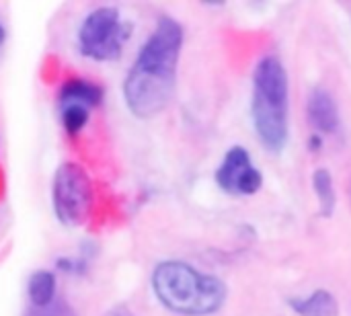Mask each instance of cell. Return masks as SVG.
<instances>
[{
  "mask_svg": "<svg viewBox=\"0 0 351 316\" xmlns=\"http://www.w3.org/2000/svg\"><path fill=\"white\" fill-rule=\"evenodd\" d=\"M181 47L183 27L171 16H160L123 82L128 109L136 117L150 119L171 103Z\"/></svg>",
  "mask_w": 351,
  "mask_h": 316,
  "instance_id": "cell-1",
  "label": "cell"
},
{
  "mask_svg": "<svg viewBox=\"0 0 351 316\" xmlns=\"http://www.w3.org/2000/svg\"><path fill=\"white\" fill-rule=\"evenodd\" d=\"M152 290L158 302L181 316H210L226 302V284L197 271L183 261L158 263L152 271Z\"/></svg>",
  "mask_w": 351,
  "mask_h": 316,
  "instance_id": "cell-2",
  "label": "cell"
},
{
  "mask_svg": "<svg viewBox=\"0 0 351 316\" xmlns=\"http://www.w3.org/2000/svg\"><path fill=\"white\" fill-rule=\"evenodd\" d=\"M251 115L265 150L280 154L288 144V74L276 56L261 58L253 70Z\"/></svg>",
  "mask_w": 351,
  "mask_h": 316,
  "instance_id": "cell-3",
  "label": "cell"
},
{
  "mask_svg": "<svg viewBox=\"0 0 351 316\" xmlns=\"http://www.w3.org/2000/svg\"><path fill=\"white\" fill-rule=\"evenodd\" d=\"M53 212L64 226H80L93 210V183L76 162L58 167L51 187Z\"/></svg>",
  "mask_w": 351,
  "mask_h": 316,
  "instance_id": "cell-4",
  "label": "cell"
},
{
  "mask_svg": "<svg viewBox=\"0 0 351 316\" xmlns=\"http://www.w3.org/2000/svg\"><path fill=\"white\" fill-rule=\"evenodd\" d=\"M128 33H130V25L121 21L117 8L111 6L97 8L80 25L78 31L80 53L97 62L115 60L123 49Z\"/></svg>",
  "mask_w": 351,
  "mask_h": 316,
  "instance_id": "cell-5",
  "label": "cell"
},
{
  "mask_svg": "<svg viewBox=\"0 0 351 316\" xmlns=\"http://www.w3.org/2000/svg\"><path fill=\"white\" fill-rule=\"evenodd\" d=\"M216 183L230 195H255L263 187V175L243 146H232L216 171Z\"/></svg>",
  "mask_w": 351,
  "mask_h": 316,
  "instance_id": "cell-6",
  "label": "cell"
},
{
  "mask_svg": "<svg viewBox=\"0 0 351 316\" xmlns=\"http://www.w3.org/2000/svg\"><path fill=\"white\" fill-rule=\"evenodd\" d=\"M306 117L317 136H333L339 132L341 117H339V107L333 99V95L325 86L313 88L306 101Z\"/></svg>",
  "mask_w": 351,
  "mask_h": 316,
  "instance_id": "cell-7",
  "label": "cell"
},
{
  "mask_svg": "<svg viewBox=\"0 0 351 316\" xmlns=\"http://www.w3.org/2000/svg\"><path fill=\"white\" fill-rule=\"evenodd\" d=\"M101 101H103V88L82 78L66 80L60 88V105H82L90 109L101 105Z\"/></svg>",
  "mask_w": 351,
  "mask_h": 316,
  "instance_id": "cell-8",
  "label": "cell"
},
{
  "mask_svg": "<svg viewBox=\"0 0 351 316\" xmlns=\"http://www.w3.org/2000/svg\"><path fill=\"white\" fill-rule=\"evenodd\" d=\"M288 304L298 316H339V302L327 290H315L306 298H290Z\"/></svg>",
  "mask_w": 351,
  "mask_h": 316,
  "instance_id": "cell-9",
  "label": "cell"
},
{
  "mask_svg": "<svg viewBox=\"0 0 351 316\" xmlns=\"http://www.w3.org/2000/svg\"><path fill=\"white\" fill-rule=\"evenodd\" d=\"M29 300L33 308H45L56 302V276L51 271L39 269L29 278Z\"/></svg>",
  "mask_w": 351,
  "mask_h": 316,
  "instance_id": "cell-10",
  "label": "cell"
},
{
  "mask_svg": "<svg viewBox=\"0 0 351 316\" xmlns=\"http://www.w3.org/2000/svg\"><path fill=\"white\" fill-rule=\"evenodd\" d=\"M313 189L319 202V212L323 218H331L337 208V193L333 185V177L327 169H317L313 173Z\"/></svg>",
  "mask_w": 351,
  "mask_h": 316,
  "instance_id": "cell-11",
  "label": "cell"
},
{
  "mask_svg": "<svg viewBox=\"0 0 351 316\" xmlns=\"http://www.w3.org/2000/svg\"><path fill=\"white\" fill-rule=\"evenodd\" d=\"M88 123V109L82 105H62V125L68 136H76Z\"/></svg>",
  "mask_w": 351,
  "mask_h": 316,
  "instance_id": "cell-12",
  "label": "cell"
},
{
  "mask_svg": "<svg viewBox=\"0 0 351 316\" xmlns=\"http://www.w3.org/2000/svg\"><path fill=\"white\" fill-rule=\"evenodd\" d=\"M27 316H78L74 313V308L66 302H51L45 308H33Z\"/></svg>",
  "mask_w": 351,
  "mask_h": 316,
  "instance_id": "cell-13",
  "label": "cell"
},
{
  "mask_svg": "<svg viewBox=\"0 0 351 316\" xmlns=\"http://www.w3.org/2000/svg\"><path fill=\"white\" fill-rule=\"evenodd\" d=\"M58 267L62 269V271H68V274H80L82 269V263H78V261H72V259H58Z\"/></svg>",
  "mask_w": 351,
  "mask_h": 316,
  "instance_id": "cell-14",
  "label": "cell"
},
{
  "mask_svg": "<svg viewBox=\"0 0 351 316\" xmlns=\"http://www.w3.org/2000/svg\"><path fill=\"white\" fill-rule=\"evenodd\" d=\"M107 316H136L128 306H113L109 313H107Z\"/></svg>",
  "mask_w": 351,
  "mask_h": 316,
  "instance_id": "cell-15",
  "label": "cell"
},
{
  "mask_svg": "<svg viewBox=\"0 0 351 316\" xmlns=\"http://www.w3.org/2000/svg\"><path fill=\"white\" fill-rule=\"evenodd\" d=\"M4 37H6V31H4V27H2V23H0V45L4 43Z\"/></svg>",
  "mask_w": 351,
  "mask_h": 316,
  "instance_id": "cell-16",
  "label": "cell"
}]
</instances>
